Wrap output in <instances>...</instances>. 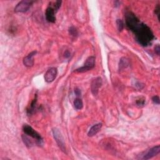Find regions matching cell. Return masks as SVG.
I'll list each match as a JSON object with an SVG mask.
<instances>
[{
	"label": "cell",
	"mask_w": 160,
	"mask_h": 160,
	"mask_svg": "<svg viewBox=\"0 0 160 160\" xmlns=\"http://www.w3.org/2000/svg\"><path fill=\"white\" fill-rule=\"evenodd\" d=\"M160 152V146L158 145V146H154L153 148L149 149L146 152V154L143 155V157L142 158L143 159H149L155 156L158 155Z\"/></svg>",
	"instance_id": "9c48e42d"
},
{
	"label": "cell",
	"mask_w": 160,
	"mask_h": 160,
	"mask_svg": "<svg viewBox=\"0 0 160 160\" xmlns=\"http://www.w3.org/2000/svg\"><path fill=\"white\" fill-rule=\"evenodd\" d=\"M159 11H160V7L159 6H157V7L155 8V13L157 14L158 19H159Z\"/></svg>",
	"instance_id": "ffe728a7"
},
{
	"label": "cell",
	"mask_w": 160,
	"mask_h": 160,
	"mask_svg": "<svg viewBox=\"0 0 160 160\" xmlns=\"http://www.w3.org/2000/svg\"><path fill=\"white\" fill-rule=\"evenodd\" d=\"M102 126L103 124L101 123L93 125L89 130L88 133V137H94V136H95L101 130V128H102Z\"/></svg>",
	"instance_id": "8fae6325"
},
{
	"label": "cell",
	"mask_w": 160,
	"mask_h": 160,
	"mask_svg": "<svg viewBox=\"0 0 160 160\" xmlns=\"http://www.w3.org/2000/svg\"><path fill=\"white\" fill-rule=\"evenodd\" d=\"M154 51L155 53H156L158 55H159V53H160V48H159V45H156L154 48Z\"/></svg>",
	"instance_id": "d6986e66"
},
{
	"label": "cell",
	"mask_w": 160,
	"mask_h": 160,
	"mask_svg": "<svg viewBox=\"0 0 160 160\" xmlns=\"http://www.w3.org/2000/svg\"><path fill=\"white\" fill-rule=\"evenodd\" d=\"M51 5L48 6V7L46 9V12H45V16L46 20L50 22L54 23L56 21V16H55V14L57 12V11L54 8L53 5H51V4H50Z\"/></svg>",
	"instance_id": "52a82bcc"
},
{
	"label": "cell",
	"mask_w": 160,
	"mask_h": 160,
	"mask_svg": "<svg viewBox=\"0 0 160 160\" xmlns=\"http://www.w3.org/2000/svg\"><path fill=\"white\" fill-rule=\"evenodd\" d=\"M65 57L68 58H69L70 56V55H71V53L69 51H66L65 53Z\"/></svg>",
	"instance_id": "7402d4cb"
},
{
	"label": "cell",
	"mask_w": 160,
	"mask_h": 160,
	"mask_svg": "<svg viewBox=\"0 0 160 160\" xmlns=\"http://www.w3.org/2000/svg\"><path fill=\"white\" fill-rule=\"evenodd\" d=\"M144 103H145V100L144 99H142V98H140V99L138 100L137 101V102H136L137 106L139 108H141V107H143V106H144Z\"/></svg>",
	"instance_id": "e0dca14e"
},
{
	"label": "cell",
	"mask_w": 160,
	"mask_h": 160,
	"mask_svg": "<svg viewBox=\"0 0 160 160\" xmlns=\"http://www.w3.org/2000/svg\"><path fill=\"white\" fill-rule=\"evenodd\" d=\"M153 102L156 104V105H159L160 103V100H159V97L158 96H154L152 98Z\"/></svg>",
	"instance_id": "ac0fdd59"
},
{
	"label": "cell",
	"mask_w": 160,
	"mask_h": 160,
	"mask_svg": "<svg viewBox=\"0 0 160 160\" xmlns=\"http://www.w3.org/2000/svg\"><path fill=\"white\" fill-rule=\"evenodd\" d=\"M116 26L119 31H122L124 28V23L122 19H117L116 20Z\"/></svg>",
	"instance_id": "2e32d148"
},
{
	"label": "cell",
	"mask_w": 160,
	"mask_h": 160,
	"mask_svg": "<svg viewBox=\"0 0 160 160\" xmlns=\"http://www.w3.org/2000/svg\"><path fill=\"white\" fill-rule=\"evenodd\" d=\"M33 1H21L19 2L14 8L16 13H25L31 6Z\"/></svg>",
	"instance_id": "8992f818"
},
{
	"label": "cell",
	"mask_w": 160,
	"mask_h": 160,
	"mask_svg": "<svg viewBox=\"0 0 160 160\" xmlns=\"http://www.w3.org/2000/svg\"><path fill=\"white\" fill-rule=\"evenodd\" d=\"M36 51H34L24 58L23 64L26 67H31L34 65V56L36 54Z\"/></svg>",
	"instance_id": "30bf717a"
},
{
	"label": "cell",
	"mask_w": 160,
	"mask_h": 160,
	"mask_svg": "<svg viewBox=\"0 0 160 160\" xmlns=\"http://www.w3.org/2000/svg\"><path fill=\"white\" fill-rule=\"evenodd\" d=\"M126 25L136 36L138 42L143 46L151 44L154 38L152 31L147 25L142 23L132 12L127 13L125 15Z\"/></svg>",
	"instance_id": "6da1fadb"
},
{
	"label": "cell",
	"mask_w": 160,
	"mask_h": 160,
	"mask_svg": "<svg viewBox=\"0 0 160 160\" xmlns=\"http://www.w3.org/2000/svg\"><path fill=\"white\" fill-rule=\"evenodd\" d=\"M58 74V70L56 68H51L45 74V80L47 83H51L54 81Z\"/></svg>",
	"instance_id": "ba28073f"
},
{
	"label": "cell",
	"mask_w": 160,
	"mask_h": 160,
	"mask_svg": "<svg viewBox=\"0 0 160 160\" xmlns=\"http://www.w3.org/2000/svg\"><path fill=\"white\" fill-rule=\"evenodd\" d=\"M53 134L56 143L58 144V146H59L60 149L63 152L66 153V149L65 146V139L63 137V135L60 132V130L57 128L53 129Z\"/></svg>",
	"instance_id": "3957f363"
},
{
	"label": "cell",
	"mask_w": 160,
	"mask_h": 160,
	"mask_svg": "<svg viewBox=\"0 0 160 160\" xmlns=\"http://www.w3.org/2000/svg\"><path fill=\"white\" fill-rule=\"evenodd\" d=\"M69 33L71 36L74 38L77 37L78 35V30H76V28L73 26H71L69 28Z\"/></svg>",
	"instance_id": "9a60e30c"
},
{
	"label": "cell",
	"mask_w": 160,
	"mask_h": 160,
	"mask_svg": "<svg viewBox=\"0 0 160 160\" xmlns=\"http://www.w3.org/2000/svg\"><path fill=\"white\" fill-rule=\"evenodd\" d=\"M103 85L102 78L100 77H97L91 81V93L94 96H96L98 93L99 89Z\"/></svg>",
	"instance_id": "5b68a950"
},
{
	"label": "cell",
	"mask_w": 160,
	"mask_h": 160,
	"mask_svg": "<svg viewBox=\"0 0 160 160\" xmlns=\"http://www.w3.org/2000/svg\"><path fill=\"white\" fill-rule=\"evenodd\" d=\"M75 93L77 96H80L81 95V91L80 90V89L77 88L75 89Z\"/></svg>",
	"instance_id": "44dd1931"
},
{
	"label": "cell",
	"mask_w": 160,
	"mask_h": 160,
	"mask_svg": "<svg viewBox=\"0 0 160 160\" xmlns=\"http://www.w3.org/2000/svg\"><path fill=\"white\" fill-rule=\"evenodd\" d=\"M74 106L76 110H81L83 107V101H82V100L79 98H76L74 101Z\"/></svg>",
	"instance_id": "5bb4252c"
},
{
	"label": "cell",
	"mask_w": 160,
	"mask_h": 160,
	"mask_svg": "<svg viewBox=\"0 0 160 160\" xmlns=\"http://www.w3.org/2000/svg\"><path fill=\"white\" fill-rule=\"evenodd\" d=\"M96 63V60H95V56H90L87 58L85 65L83 66H82L80 68L76 69L75 72L76 73H84L88 71L93 68H94L95 66Z\"/></svg>",
	"instance_id": "277c9868"
},
{
	"label": "cell",
	"mask_w": 160,
	"mask_h": 160,
	"mask_svg": "<svg viewBox=\"0 0 160 160\" xmlns=\"http://www.w3.org/2000/svg\"><path fill=\"white\" fill-rule=\"evenodd\" d=\"M23 131L25 133V134H26L28 137H30L35 140L36 144L39 146L43 144V139L41 135L39 134L34 129L31 127L29 126L28 124L23 125Z\"/></svg>",
	"instance_id": "7a4b0ae2"
},
{
	"label": "cell",
	"mask_w": 160,
	"mask_h": 160,
	"mask_svg": "<svg viewBox=\"0 0 160 160\" xmlns=\"http://www.w3.org/2000/svg\"><path fill=\"white\" fill-rule=\"evenodd\" d=\"M129 66V61L126 58H123L121 59L119 64V70H122L123 69L126 68Z\"/></svg>",
	"instance_id": "7c38bea8"
},
{
	"label": "cell",
	"mask_w": 160,
	"mask_h": 160,
	"mask_svg": "<svg viewBox=\"0 0 160 160\" xmlns=\"http://www.w3.org/2000/svg\"><path fill=\"white\" fill-rule=\"evenodd\" d=\"M36 103H37V96H36V98L33 100V101L31 103V105L30 106V108H29L27 110V113L28 114H32L34 112V111H35V110L36 108Z\"/></svg>",
	"instance_id": "4fadbf2b"
}]
</instances>
